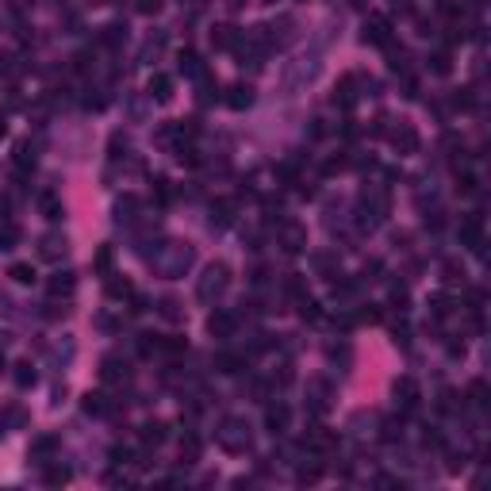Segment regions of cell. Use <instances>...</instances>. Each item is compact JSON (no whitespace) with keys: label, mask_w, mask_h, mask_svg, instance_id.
I'll list each match as a JSON object with an SVG mask.
<instances>
[{"label":"cell","mask_w":491,"mask_h":491,"mask_svg":"<svg viewBox=\"0 0 491 491\" xmlns=\"http://www.w3.org/2000/svg\"><path fill=\"white\" fill-rule=\"evenodd\" d=\"M150 88H157V100H169V81H165V77H154V85H150Z\"/></svg>","instance_id":"cell-2"},{"label":"cell","mask_w":491,"mask_h":491,"mask_svg":"<svg viewBox=\"0 0 491 491\" xmlns=\"http://www.w3.org/2000/svg\"><path fill=\"white\" fill-rule=\"evenodd\" d=\"M12 276H16V280H23V284H27V280H31V269H27V265H16V269H12Z\"/></svg>","instance_id":"cell-4"},{"label":"cell","mask_w":491,"mask_h":491,"mask_svg":"<svg viewBox=\"0 0 491 491\" xmlns=\"http://www.w3.org/2000/svg\"><path fill=\"white\" fill-rule=\"evenodd\" d=\"M16 380H19V384H27V380H35V376H31V372H27V365H19V372H16Z\"/></svg>","instance_id":"cell-6"},{"label":"cell","mask_w":491,"mask_h":491,"mask_svg":"<svg viewBox=\"0 0 491 491\" xmlns=\"http://www.w3.org/2000/svg\"><path fill=\"white\" fill-rule=\"evenodd\" d=\"M284 418H288L284 407H273V411H269V426H284Z\"/></svg>","instance_id":"cell-3"},{"label":"cell","mask_w":491,"mask_h":491,"mask_svg":"<svg viewBox=\"0 0 491 491\" xmlns=\"http://www.w3.org/2000/svg\"><path fill=\"white\" fill-rule=\"evenodd\" d=\"M46 480H50V483H61V480H69V472H66V468H50Z\"/></svg>","instance_id":"cell-5"},{"label":"cell","mask_w":491,"mask_h":491,"mask_svg":"<svg viewBox=\"0 0 491 491\" xmlns=\"http://www.w3.org/2000/svg\"><path fill=\"white\" fill-rule=\"evenodd\" d=\"M231 326H234L231 315H211V334H226Z\"/></svg>","instance_id":"cell-1"}]
</instances>
